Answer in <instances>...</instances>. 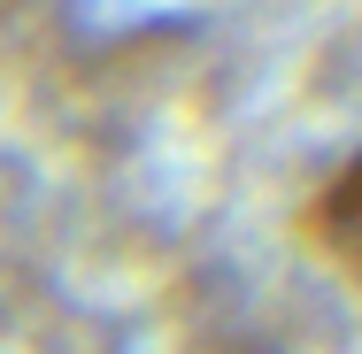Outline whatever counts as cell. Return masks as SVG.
Masks as SVG:
<instances>
[{"label": "cell", "mask_w": 362, "mask_h": 354, "mask_svg": "<svg viewBox=\"0 0 362 354\" xmlns=\"http://www.w3.org/2000/svg\"><path fill=\"white\" fill-rule=\"evenodd\" d=\"M300 239L316 262H332L347 285H362V154L316 185V201L300 208Z\"/></svg>", "instance_id": "1"}]
</instances>
